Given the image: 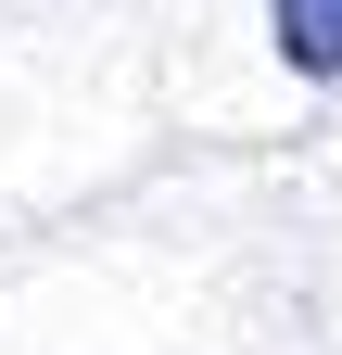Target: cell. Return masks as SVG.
<instances>
[{
  "label": "cell",
  "instance_id": "cell-1",
  "mask_svg": "<svg viewBox=\"0 0 342 355\" xmlns=\"http://www.w3.org/2000/svg\"><path fill=\"white\" fill-rule=\"evenodd\" d=\"M267 26H279V64L291 76H342V0H267Z\"/></svg>",
  "mask_w": 342,
  "mask_h": 355
}]
</instances>
